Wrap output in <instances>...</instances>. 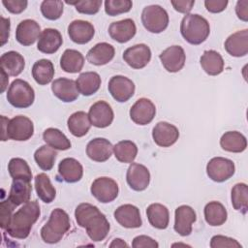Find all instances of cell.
<instances>
[{
  "instance_id": "obj_1",
  "label": "cell",
  "mask_w": 248,
  "mask_h": 248,
  "mask_svg": "<svg viewBox=\"0 0 248 248\" xmlns=\"http://www.w3.org/2000/svg\"><path fill=\"white\" fill-rule=\"evenodd\" d=\"M75 217L78 225L86 230L92 241H102L108 234L109 223L97 206L87 202L79 203L76 207Z\"/></svg>"
},
{
  "instance_id": "obj_2",
  "label": "cell",
  "mask_w": 248,
  "mask_h": 248,
  "mask_svg": "<svg viewBox=\"0 0 248 248\" xmlns=\"http://www.w3.org/2000/svg\"><path fill=\"white\" fill-rule=\"evenodd\" d=\"M41 214L40 205L36 201H29L17 211L13 213L6 228L8 234L14 238L25 239Z\"/></svg>"
},
{
  "instance_id": "obj_3",
  "label": "cell",
  "mask_w": 248,
  "mask_h": 248,
  "mask_svg": "<svg viewBox=\"0 0 248 248\" xmlns=\"http://www.w3.org/2000/svg\"><path fill=\"white\" fill-rule=\"evenodd\" d=\"M180 33L189 44L197 46L207 39L210 26L203 16L197 14H188L181 20Z\"/></svg>"
},
{
  "instance_id": "obj_4",
  "label": "cell",
  "mask_w": 248,
  "mask_h": 248,
  "mask_svg": "<svg viewBox=\"0 0 248 248\" xmlns=\"http://www.w3.org/2000/svg\"><path fill=\"white\" fill-rule=\"evenodd\" d=\"M70 227L68 213L61 208H55L51 211L48 221L41 229V237L46 243H57L63 238Z\"/></svg>"
},
{
  "instance_id": "obj_5",
  "label": "cell",
  "mask_w": 248,
  "mask_h": 248,
  "mask_svg": "<svg viewBox=\"0 0 248 248\" xmlns=\"http://www.w3.org/2000/svg\"><path fill=\"white\" fill-rule=\"evenodd\" d=\"M2 133L1 140H14L17 141H24L29 140L34 134V124L28 117L24 115H17L12 119L5 116L1 117Z\"/></svg>"
},
{
  "instance_id": "obj_6",
  "label": "cell",
  "mask_w": 248,
  "mask_h": 248,
  "mask_svg": "<svg viewBox=\"0 0 248 248\" xmlns=\"http://www.w3.org/2000/svg\"><path fill=\"white\" fill-rule=\"evenodd\" d=\"M7 100L16 108H26L34 103L35 92L27 81L16 78L7 91Z\"/></svg>"
},
{
  "instance_id": "obj_7",
  "label": "cell",
  "mask_w": 248,
  "mask_h": 248,
  "mask_svg": "<svg viewBox=\"0 0 248 248\" xmlns=\"http://www.w3.org/2000/svg\"><path fill=\"white\" fill-rule=\"evenodd\" d=\"M141 22L147 31L158 34L168 27L169 15L161 6L149 5L142 10Z\"/></svg>"
},
{
  "instance_id": "obj_8",
  "label": "cell",
  "mask_w": 248,
  "mask_h": 248,
  "mask_svg": "<svg viewBox=\"0 0 248 248\" xmlns=\"http://www.w3.org/2000/svg\"><path fill=\"white\" fill-rule=\"evenodd\" d=\"M90 192L97 201L102 203H108L117 198L119 188L115 180L110 177L102 176L92 182Z\"/></svg>"
},
{
  "instance_id": "obj_9",
  "label": "cell",
  "mask_w": 248,
  "mask_h": 248,
  "mask_svg": "<svg viewBox=\"0 0 248 248\" xmlns=\"http://www.w3.org/2000/svg\"><path fill=\"white\" fill-rule=\"evenodd\" d=\"M234 171V163L224 157H214L206 165V173L215 182H224L230 179Z\"/></svg>"
},
{
  "instance_id": "obj_10",
  "label": "cell",
  "mask_w": 248,
  "mask_h": 248,
  "mask_svg": "<svg viewBox=\"0 0 248 248\" xmlns=\"http://www.w3.org/2000/svg\"><path fill=\"white\" fill-rule=\"evenodd\" d=\"M108 92L119 103L127 102L135 93L134 82L124 76H114L108 81Z\"/></svg>"
},
{
  "instance_id": "obj_11",
  "label": "cell",
  "mask_w": 248,
  "mask_h": 248,
  "mask_svg": "<svg viewBox=\"0 0 248 248\" xmlns=\"http://www.w3.org/2000/svg\"><path fill=\"white\" fill-rule=\"evenodd\" d=\"M156 114L155 105L147 98L139 99L130 108V117L138 125L149 124Z\"/></svg>"
},
{
  "instance_id": "obj_12",
  "label": "cell",
  "mask_w": 248,
  "mask_h": 248,
  "mask_svg": "<svg viewBox=\"0 0 248 248\" xmlns=\"http://www.w3.org/2000/svg\"><path fill=\"white\" fill-rule=\"evenodd\" d=\"M159 58L168 72L176 73L184 67L186 55L180 46H170L161 52Z\"/></svg>"
},
{
  "instance_id": "obj_13",
  "label": "cell",
  "mask_w": 248,
  "mask_h": 248,
  "mask_svg": "<svg viewBox=\"0 0 248 248\" xmlns=\"http://www.w3.org/2000/svg\"><path fill=\"white\" fill-rule=\"evenodd\" d=\"M88 117L94 127L106 128L112 123L114 114L111 107L107 102L98 101L90 107Z\"/></svg>"
},
{
  "instance_id": "obj_14",
  "label": "cell",
  "mask_w": 248,
  "mask_h": 248,
  "mask_svg": "<svg viewBox=\"0 0 248 248\" xmlns=\"http://www.w3.org/2000/svg\"><path fill=\"white\" fill-rule=\"evenodd\" d=\"M123 59L131 68L142 69L151 59V50L145 44H138L124 51Z\"/></svg>"
},
{
  "instance_id": "obj_15",
  "label": "cell",
  "mask_w": 248,
  "mask_h": 248,
  "mask_svg": "<svg viewBox=\"0 0 248 248\" xmlns=\"http://www.w3.org/2000/svg\"><path fill=\"white\" fill-rule=\"evenodd\" d=\"M126 180L131 189L140 192L148 187L150 182V172L145 166L132 163L127 170Z\"/></svg>"
},
{
  "instance_id": "obj_16",
  "label": "cell",
  "mask_w": 248,
  "mask_h": 248,
  "mask_svg": "<svg viewBox=\"0 0 248 248\" xmlns=\"http://www.w3.org/2000/svg\"><path fill=\"white\" fill-rule=\"evenodd\" d=\"M154 142L161 147H170L176 142L179 138L178 129L168 122H158L152 130Z\"/></svg>"
},
{
  "instance_id": "obj_17",
  "label": "cell",
  "mask_w": 248,
  "mask_h": 248,
  "mask_svg": "<svg viewBox=\"0 0 248 248\" xmlns=\"http://www.w3.org/2000/svg\"><path fill=\"white\" fill-rule=\"evenodd\" d=\"M197 220L195 210L189 205H180L174 212V231L181 236H187L192 232V226Z\"/></svg>"
},
{
  "instance_id": "obj_18",
  "label": "cell",
  "mask_w": 248,
  "mask_h": 248,
  "mask_svg": "<svg viewBox=\"0 0 248 248\" xmlns=\"http://www.w3.org/2000/svg\"><path fill=\"white\" fill-rule=\"evenodd\" d=\"M117 223L127 229L140 228L142 224L140 209L133 204H123L117 207L113 213Z\"/></svg>"
},
{
  "instance_id": "obj_19",
  "label": "cell",
  "mask_w": 248,
  "mask_h": 248,
  "mask_svg": "<svg viewBox=\"0 0 248 248\" xmlns=\"http://www.w3.org/2000/svg\"><path fill=\"white\" fill-rule=\"evenodd\" d=\"M51 90L55 97L65 103H71L78 99V90L74 79L59 78L52 81Z\"/></svg>"
},
{
  "instance_id": "obj_20",
  "label": "cell",
  "mask_w": 248,
  "mask_h": 248,
  "mask_svg": "<svg viewBox=\"0 0 248 248\" xmlns=\"http://www.w3.org/2000/svg\"><path fill=\"white\" fill-rule=\"evenodd\" d=\"M39 23L33 19H24L18 23L16 29V39L22 46H31L41 35Z\"/></svg>"
},
{
  "instance_id": "obj_21",
  "label": "cell",
  "mask_w": 248,
  "mask_h": 248,
  "mask_svg": "<svg viewBox=\"0 0 248 248\" xmlns=\"http://www.w3.org/2000/svg\"><path fill=\"white\" fill-rule=\"evenodd\" d=\"M95 34V29L89 21L77 19L72 21L68 26V35L70 39L78 45L89 43Z\"/></svg>"
},
{
  "instance_id": "obj_22",
  "label": "cell",
  "mask_w": 248,
  "mask_h": 248,
  "mask_svg": "<svg viewBox=\"0 0 248 248\" xmlns=\"http://www.w3.org/2000/svg\"><path fill=\"white\" fill-rule=\"evenodd\" d=\"M136 24L131 18L114 21L110 23L108 27V34L110 38L120 44L129 42L136 35Z\"/></svg>"
},
{
  "instance_id": "obj_23",
  "label": "cell",
  "mask_w": 248,
  "mask_h": 248,
  "mask_svg": "<svg viewBox=\"0 0 248 248\" xmlns=\"http://www.w3.org/2000/svg\"><path fill=\"white\" fill-rule=\"evenodd\" d=\"M113 152V146L107 139L96 138L90 140L86 145L87 156L95 162H106Z\"/></svg>"
},
{
  "instance_id": "obj_24",
  "label": "cell",
  "mask_w": 248,
  "mask_h": 248,
  "mask_svg": "<svg viewBox=\"0 0 248 248\" xmlns=\"http://www.w3.org/2000/svg\"><path fill=\"white\" fill-rule=\"evenodd\" d=\"M226 51L233 57H243L248 53V29L236 31L225 41Z\"/></svg>"
},
{
  "instance_id": "obj_25",
  "label": "cell",
  "mask_w": 248,
  "mask_h": 248,
  "mask_svg": "<svg viewBox=\"0 0 248 248\" xmlns=\"http://www.w3.org/2000/svg\"><path fill=\"white\" fill-rule=\"evenodd\" d=\"M63 44L62 35L53 28H46L42 31L38 40L37 48L39 51L46 54H52L56 52Z\"/></svg>"
},
{
  "instance_id": "obj_26",
  "label": "cell",
  "mask_w": 248,
  "mask_h": 248,
  "mask_svg": "<svg viewBox=\"0 0 248 248\" xmlns=\"http://www.w3.org/2000/svg\"><path fill=\"white\" fill-rule=\"evenodd\" d=\"M58 173L65 182L75 183L82 178L83 168L75 158H65L58 165Z\"/></svg>"
},
{
  "instance_id": "obj_27",
  "label": "cell",
  "mask_w": 248,
  "mask_h": 248,
  "mask_svg": "<svg viewBox=\"0 0 248 248\" xmlns=\"http://www.w3.org/2000/svg\"><path fill=\"white\" fill-rule=\"evenodd\" d=\"M30 182L31 181L26 179H13L8 200L16 207L29 202L32 192V185Z\"/></svg>"
},
{
  "instance_id": "obj_28",
  "label": "cell",
  "mask_w": 248,
  "mask_h": 248,
  "mask_svg": "<svg viewBox=\"0 0 248 248\" xmlns=\"http://www.w3.org/2000/svg\"><path fill=\"white\" fill-rule=\"evenodd\" d=\"M114 47L108 43H99L90 48L86 54V59L90 64L96 66L106 65L114 57Z\"/></svg>"
},
{
  "instance_id": "obj_29",
  "label": "cell",
  "mask_w": 248,
  "mask_h": 248,
  "mask_svg": "<svg viewBox=\"0 0 248 248\" xmlns=\"http://www.w3.org/2000/svg\"><path fill=\"white\" fill-rule=\"evenodd\" d=\"M0 64L1 69L5 71L8 76L16 77L22 73L25 66V61L21 54L11 50L1 55Z\"/></svg>"
},
{
  "instance_id": "obj_30",
  "label": "cell",
  "mask_w": 248,
  "mask_h": 248,
  "mask_svg": "<svg viewBox=\"0 0 248 248\" xmlns=\"http://www.w3.org/2000/svg\"><path fill=\"white\" fill-rule=\"evenodd\" d=\"M202 70L209 76L220 75L224 70V60L219 52L210 49L205 50L200 59Z\"/></svg>"
},
{
  "instance_id": "obj_31",
  "label": "cell",
  "mask_w": 248,
  "mask_h": 248,
  "mask_svg": "<svg viewBox=\"0 0 248 248\" xmlns=\"http://www.w3.org/2000/svg\"><path fill=\"white\" fill-rule=\"evenodd\" d=\"M146 216L150 225L159 230H165L169 226L170 212L167 206L161 203H152L146 208Z\"/></svg>"
},
{
  "instance_id": "obj_32",
  "label": "cell",
  "mask_w": 248,
  "mask_h": 248,
  "mask_svg": "<svg viewBox=\"0 0 248 248\" xmlns=\"http://www.w3.org/2000/svg\"><path fill=\"white\" fill-rule=\"evenodd\" d=\"M78 90L83 96L95 94L101 86V78L96 72L81 73L76 80Z\"/></svg>"
},
{
  "instance_id": "obj_33",
  "label": "cell",
  "mask_w": 248,
  "mask_h": 248,
  "mask_svg": "<svg viewBox=\"0 0 248 248\" xmlns=\"http://www.w3.org/2000/svg\"><path fill=\"white\" fill-rule=\"evenodd\" d=\"M220 145L228 152L240 153L246 149L247 140L240 132L229 131L221 137Z\"/></svg>"
},
{
  "instance_id": "obj_34",
  "label": "cell",
  "mask_w": 248,
  "mask_h": 248,
  "mask_svg": "<svg viewBox=\"0 0 248 248\" xmlns=\"http://www.w3.org/2000/svg\"><path fill=\"white\" fill-rule=\"evenodd\" d=\"M84 64L83 55L76 50L68 48L66 49L60 58V67L66 73L76 74L82 70Z\"/></svg>"
},
{
  "instance_id": "obj_35",
  "label": "cell",
  "mask_w": 248,
  "mask_h": 248,
  "mask_svg": "<svg viewBox=\"0 0 248 248\" xmlns=\"http://www.w3.org/2000/svg\"><path fill=\"white\" fill-rule=\"evenodd\" d=\"M67 125L70 133L77 138L85 136L91 127L88 114L81 110L74 112L68 118Z\"/></svg>"
},
{
  "instance_id": "obj_36",
  "label": "cell",
  "mask_w": 248,
  "mask_h": 248,
  "mask_svg": "<svg viewBox=\"0 0 248 248\" xmlns=\"http://www.w3.org/2000/svg\"><path fill=\"white\" fill-rule=\"evenodd\" d=\"M54 67L50 60L40 59L32 67V77L40 85L48 84L54 77Z\"/></svg>"
},
{
  "instance_id": "obj_37",
  "label": "cell",
  "mask_w": 248,
  "mask_h": 248,
  "mask_svg": "<svg viewBox=\"0 0 248 248\" xmlns=\"http://www.w3.org/2000/svg\"><path fill=\"white\" fill-rule=\"evenodd\" d=\"M204 218L208 225L216 227L223 225L228 218L225 206L216 201L209 202L204 206Z\"/></svg>"
},
{
  "instance_id": "obj_38",
  "label": "cell",
  "mask_w": 248,
  "mask_h": 248,
  "mask_svg": "<svg viewBox=\"0 0 248 248\" xmlns=\"http://www.w3.org/2000/svg\"><path fill=\"white\" fill-rule=\"evenodd\" d=\"M37 196L46 203L53 202L56 196V190L52 186L49 177L46 173H39L34 178Z\"/></svg>"
},
{
  "instance_id": "obj_39",
  "label": "cell",
  "mask_w": 248,
  "mask_h": 248,
  "mask_svg": "<svg viewBox=\"0 0 248 248\" xmlns=\"http://www.w3.org/2000/svg\"><path fill=\"white\" fill-rule=\"evenodd\" d=\"M45 142L57 150H68L71 148V141L68 138L56 128H47L43 133Z\"/></svg>"
},
{
  "instance_id": "obj_40",
  "label": "cell",
  "mask_w": 248,
  "mask_h": 248,
  "mask_svg": "<svg viewBox=\"0 0 248 248\" xmlns=\"http://www.w3.org/2000/svg\"><path fill=\"white\" fill-rule=\"evenodd\" d=\"M56 157V150L47 144L42 145L34 153L35 162L43 170H50L54 166Z\"/></svg>"
},
{
  "instance_id": "obj_41",
  "label": "cell",
  "mask_w": 248,
  "mask_h": 248,
  "mask_svg": "<svg viewBox=\"0 0 248 248\" xmlns=\"http://www.w3.org/2000/svg\"><path fill=\"white\" fill-rule=\"evenodd\" d=\"M115 158L121 163H133L138 154V147L131 140H121L113 146Z\"/></svg>"
},
{
  "instance_id": "obj_42",
  "label": "cell",
  "mask_w": 248,
  "mask_h": 248,
  "mask_svg": "<svg viewBox=\"0 0 248 248\" xmlns=\"http://www.w3.org/2000/svg\"><path fill=\"white\" fill-rule=\"evenodd\" d=\"M232 204L235 210L246 214L248 210V187L245 183H237L232 189Z\"/></svg>"
},
{
  "instance_id": "obj_43",
  "label": "cell",
  "mask_w": 248,
  "mask_h": 248,
  "mask_svg": "<svg viewBox=\"0 0 248 248\" xmlns=\"http://www.w3.org/2000/svg\"><path fill=\"white\" fill-rule=\"evenodd\" d=\"M8 170L13 179H26L31 181L32 172L27 162L21 158H13L8 164Z\"/></svg>"
},
{
  "instance_id": "obj_44",
  "label": "cell",
  "mask_w": 248,
  "mask_h": 248,
  "mask_svg": "<svg viewBox=\"0 0 248 248\" xmlns=\"http://www.w3.org/2000/svg\"><path fill=\"white\" fill-rule=\"evenodd\" d=\"M41 13L48 20H56L63 14V2L59 0H45L41 4Z\"/></svg>"
},
{
  "instance_id": "obj_45",
  "label": "cell",
  "mask_w": 248,
  "mask_h": 248,
  "mask_svg": "<svg viewBox=\"0 0 248 248\" xmlns=\"http://www.w3.org/2000/svg\"><path fill=\"white\" fill-rule=\"evenodd\" d=\"M133 3L130 0H106L105 12L110 16L128 13L132 9Z\"/></svg>"
},
{
  "instance_id": "obj_46",
  "label": "cell",
  "mask_w": 248,
  "mask_h": 248,
  "mask_svg": "<svg viewBox=\"0 0 248 248\" xmlns=\"http://www.w3.org/2000/svg\"><path fill=\"white\" fill-rule=\"evenodd\" d=\"M67 4L74 5L76 10L83 15H95L99 12L102 0H84V1H78V2H67Z\"/></svg>"
},
{
  "instance_id": "obj_47",
  "label": "cell",
  "mask_w": 248,
  "mask_h": 248,
  "mask_svg": "<svg viewBox=\"0 0 248 248\" xmlns=\"http://www.w3.org/2000/svg\"><path fill=\"white\" fill-rule=\"evenodd\" d=\"M211 248L230 247V248H241V244L235 239L224 235H214L210 241Z\"/></svg>"
},
{
  "instance_id": "obj_48",
  "label": "cell",
  "mask_w": 248,
  "mask_h": 248,
  "mask_svg": "<svg viewBox=\"0 0 248 248\" xmlns=\"http://www.w3.org/2000/svg\"><path fill=\"white\" fill-rule=\"evenodd\" d=\"M16 206L10 202L9 200L1 202L0 204V217H1V228L6 230L10 219L13 215V210Z\"/></svg>"
},
{
  "instance_id": "obj_49",
  "label": "cell",
  "mask_w": 248,
  "mask_h": 248,
  "mask_svg": "<svg viewBox=\"0 0 248 248\" xmlns=\"http://www.w3.org/2000/svg\"><path fill=\"white\" fill-rule=\"evenodd\" d=\"M132 247L134 248H158V242L147 235H138L133 239Z\"/></svg>"
},
{
  "instance_id": "obj_50",
  "label": "cell",
  "mask_w": 248,
  "mask_h": 248,
  "mask_svg": "<svg viewBox=\"0 0 248 248\" xmlns=\"http://www.w3.org/2000/svg\"><path fill=\"white\" fill-rule=\"evenodd\" d=\"M2 4L8 12L16 15L22 13L26 9L28 2L26 0H3Z\"/></svg>"
},
{
  "instance_id": "obj_51",
  "label": "cell",
  "mask_w": 248,
  "mask_h": 248,
  "mask_svg": "<svg viewBox=\"0 0 248 248\" xmlns=\"http://www.w3.org/2000/svg\"><path fill=\"white\" fill-rule=\"evenodd\" d=\"M227 0H205L204 6L209 13L217 14L223 12L228 6Z\"/></svg>"
},
{
  "instance_id": "obj_52",
  "label": "cell",
  "mask_w": 248,
  "mask_h": 248,
  "mask_svg": "<svg viewBox=\"0 0 248 248\" xmlns=\"http://www.w3.org/2000/svg\"><path fill=\"white\" fill-rule=\"evenodd\" d=\"M170 4L174 8V10L177 11L178 13L188 15V13L192 10L193 6L195 5V1L194 0H191V1H186V0L174 1V0H172V1H170Z\"/></svg>"
},
{
  "instance_id": "obj_53",
  "label": "cell",
  "mask_w": 248,
  "mask_h": 248,
  "mask_svg": "<svg viewBox=\"0 0 248 248\" xmlns=\"http://www.w3.org/2000/svg\"><path fill=\"white\" fill-rule=\"evenodd\" d=\"M235 13L239 19L243 21H247L248 20V1L247 0L237 1L235 6Z\"/></svg>"
},
{
  "instance_id": "obj_54",
  "label": "cell",
  "mask_w": 248,
  "mask_h": 248,
  "mask_svg": "<svg viewBox=\"0 0 248 248\" xmlns=\"http://www.w3.org/2000/svg\"><path fill=\"white\" fill-rule=\"evenodd\" d=\"M10 36V18L1 16V46H4Z\"/></svg>"
},
{
  "instance_id": "obj_55",
  "label": "cell",
  "mask_w": 248,
  "mask_h": 248,
  "mask_svg": "<svg viewBox=\"0 0 248 248\" xmlns=\"http://www.w3.org/2000/svg\"><path fill=\"white\" fill-rule=\"evenodd\" d=\"M110 248L116 247V248H122V247H129V245L122 239L120 238H115L112 240V242L109 244Z\"/></svg>"
},
{
  "instance_id": "obj_56",
  "label": "cell",
  "mask_w": 248,
  "mask_h": 248,
  "mask_svg": "<svg viewBox=\"0 0 248 248\" xmlns=\"http://www.w3.org/2000/svg\"><path fill=\"white\" fill-rule=\"evenodd\" d=\"M1 78H2V88H1V92H4L7 85H8V82H9V78H8V75L5 73V71H3L1 69Z\"/></svg>"
}]
</instances>
